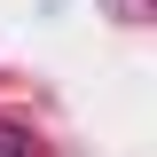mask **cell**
Returning a JSON list of instances; mask_svg holds the SVG:
<instances>
[{"label":"cell","instance_id":"obj_1","mask_svg":"<svg viewBox=\"0 0 157 157\" xmlns=\"http://www.w3.org/2000/svg\"><path fill=\"white\" fill-rule=\"evenodd\" d=\"M0 157H32V134H16V126H0Z\"/></svg>","mask_w":157,"mask_h":157}]
</instances>
